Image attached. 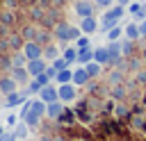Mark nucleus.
Listing matches in <instances>:
<instances>
[{
    "mask_svg": "<svg viewBox=\"0 0 146 141\" xmlns=\"http://www.w3.org/2000/svg\"><path fill=\"white\" fill-rule=\"evenodd\" d=\"M125 11H128V9H125L123 5H112V7L103 14V18H100V30H103V32H107L110 27L119 25V20L125 16Z\"/></svg>",
    "mask_w": 146,
    "mask_h": 141,
    "instance_id": "obj_1",
    "label": "nucleus"
},
{
    "mask_svg": "<svg viewBox=\"0 0 146 141\" xmlns=\"http://www.w3.org/2000/svg\"><path fill=\"white\" fill-rule=\"evenodd\" d=\"M57 91H59V100H62V102H73V100L78 98V86H75L73 82L59 84V86H57Z\"/></svg>",
    "mask_w": 146,
    "mask_h": 141,
    "instance_id": "obj_2",
    "label": "nucleus"
},
{
    "mask_svg": "<svg viewBox=\"0 0 146 141\" xmlns=\"http://www.w3.org/2000/svg\"><path fill=\"white\" fill-rule=\"evenodd\" d=\"M23 52H25L27 61H30V59H39V57H43V48H41V43H39V41H32V39L23 43Z\"/></svg>",
    "mask_w": 146,
    "mask_h": 141,
    "instance_id": "obj_3",
    "label": "nucleus"
},
{
    "mask_svg": "<svg viewBox=\"0 0 146 141\" xmlns=\"http://www.w3.org/2000/svg\"><path fill=\"white\" fill-rule=\"evenodd\" d=\"M73 9H75V14H78L80 18H84V16H94L96 2H94V0H78V2L73 5Z\"/></svg>",
    "mask_w": 146,
    "mask_h": 141,
    "instance_id": "obj_4",
    "label": "nucleus"
},
{
    "mask_svg": "<svg viewBox=\"0 0 146 141\" xmlns=\"http://www.w3.org/2000/svg\"><path fill=\"white\" fill-rule=\"evenodd\" d=\"M80 30H82L84 34L91 36L96 30H100V23H98L96 16H84V18H80Z\"/></svg>",
    "mask_w": 146,
    "mask_h": 141,
    "instance_id": "obj_5",
    "label": "nucleus"
},
{
    "mask_svg": "<svg viewBox=\"0 0 146 141\" xmlns=\"http://www.w3.org/2000/svg\"><path fill=\"white\" fill-rule=\"evenodd\" d=\"M25 68L30 70V75H32V77H36L39 73H43V70L48 68V64H46V59H43V57H39V59H30V61L25 64Z\"/></svg>",
    "mask_w": 146,
    "mask_h": 141,
    "instance_id": "obj_6",
    "label": "nucleus"
},
{
    "mask_svg": "<svg viewBox=\"0 0 146 141\" xmlns=\"http://www.w3.org/2000/svg\"><path fill=\"white\" fill-rule=\"evenodd\" d=\"M39 98H41L43 102H52V100H59V91H57L55 84L50 82V84H46V86L39 91Z\"/></svg>",
    "mask_w": 146,
    "mask_h": 141,
    "instance_id": "obj_7",
    "label": "nucleus"
},
{
    "mask_svg": "<svg viewBox=\"0 0 146 141\" xmlns=\"http://www.w3.org/2000/svg\"><path fill=\"white\" fill-rule=\"evenodd\" d=\"M71 27L73 25H68V23H57L55 25V39L57 41H73L71 39Z\"/></svg>",
    "mask_w": 146,
    "mask_h": 141,
    "instance_id": "obj_8",
    "label": "nucleus"
},
{
    "mask_svg": "<svg viewBox=\"0 0 146 141\" xmlns=\"http://www.w3.org/2000/svg\"><path fill=\"white\" fill-rule=\"evenodd\" d=\"M107 50H110V57H112L110 64H119L121 52H123V43H121V39H119V41H107Z\"/></svg>",
    "mask_w": 146,
    "mask_h": 141,
    "instance_id": "obj_9",
    "label": "nucleus"
},
{
    "mask_svg": "<svg viewBox=\"0 0 146 141\" xmlns=\"http://www.w3.org/2000/svg\"><path fill=\"white\" fill-rule=\"evenodd\" d=\"M11 77H14L18 84H27L32 75H30V70H27L25 66H14V68H11Z\"/></svg>",
    "mask_w": 146,
    "mask_h": 141,
    "instance_id": "obj_10",
    "label": "nucleus"
},
{
    "mask_svg": "<svg viewBox=\"0 0 146 141\" xmlns=\"http://www.w3.org/2000/svg\"><path fill=\"white\" fill-rule=\"evenodd\" d=\"M62 111H64V102H62V100L46 102V116H48V118H59Z\"/></svg>",
    "mask_w": 146,
    "mask_h": 141,
    "instance_id": "obj_11",
    "label": "nucleus"
},
{
    "mask_svg": "<svg viewBox=\"0 0 146 141\" xmlns=\"http://www.w3.org/2000/svg\"><path fill=\"white\" fill-rule=\"evenodd\" d=\"M89 80H91V77H89L87 68L80 64V68H75V70H73V84H75V86H84Z\"/></svg>",
    "mask_w": 146,
    "mask_h": 141,
    "instance_id": "obj_12",
    "label": "nucleus"
},
{
    "mask_svg": "<svg viewBox=\"0 0 146 141\" xmlns=\"http://www.w3.org/2000/svg\"><path fill=\"white\" fill-rule=\"evenodd\" d=\"M27 93L30 91H14V93H9L7 96V107H16V105H23L25 100H27Z\"/></svg>",
    "mask_w": 146,
    "mask_h": 141,
    "instance_id": "obj_13",
    "label": "nucleus"
},
{
    "mask_svg": "<svg viewBox=\"0 0 146 141\" xmlns=\"http://www.w3.org/2000/svg\"><path fill=\"white\" fill-rule=\"evenodd\" d=\"M16 89H18V82H16L14 77H0V93L9 96V93H14Z\"/></svg>",
    "mask_w": 146,
    "mask_h": 141,
    "instance_id": "obj_14",
    "label": "nucleus"
},
{
    "mask_svg": "<svg viewBox=\"0 0 146 141\" xmlns=\"http://www.w3.org/2000/svg\"><path fill=\"white\" fill-rule=\"evenodd\" d=\"M123 34H125L128 39H132V41H137V39L141 36V32H139V23H137V20H132V23H128V25L123 27Z\"/></svg>",
    "mask_w": 146,
    "mask_h": 141,
    "instance_id": "obj_15",
    "label": "nucleus"
},
{
    "mask_svg": "<svg viewBox=\"0 0 146 141\" xmlns=\"http://www.w3.org/2000/svg\"><path fill=\"white\" fill-rule=\"evenodd\" d=\"M94 59V50H91V45H87V48H78V64H89Z\"/></svg>",
    "mask_w": 146,
    "mask_h": 141,
    "instance_id": "obj_16",
    "label": "nucleus"
},
{
    "mask_svg": "<svg viewBox=\"0 0 146 141\" xmlns=\"http://www.w3.org/2000/svg\"><path fill=\"white\" fill-rule=\"evenodd\" d=\"M94 59H96L98 64H103V66H105V64H110V61H112V57H110L107 45H105V48H96V50H94Z\"/></svg>",
    "mask_w": 146,
    "mask_h": 141,
    "instance_id": "obj_17",
    "label": "nucleus"
},
{
    "mask_svg": "<svg viewBox=\"0 0 146 141\" xmlns=\"http://www.w3.org/2000/svg\"><path fill=\"white\" fill-rule=\"evenodd\" d=\"M55 82H57V84L73 82V70H71V66H68V68H62V70H57V77H55Z\"/></svg>",
    "mask_w": 146,
    "mask_h": 141,
    "instance_id": "obj_18",
    "label": "nucleus"
},
{
    "mask_svg": "<svg viewBox=\"0 0 146 141\" xmlns=\"http://www.w3.org/2000/svg\"><path fill=\"white\" fill-rule=\"evenodd\" d=\"M100 66H103V64H98L96 59H91L89 64H84V68H87V73H89V77H91V80H94V77H98V75L103 73V68H100Z\"/></svg>",
    "mask_w": 146,
    "mask_h": 141,
    "instance_id": "obj_19",
    "label": "nucleus"
},
{
    "mask_svg": "<svg viewBox=\"0 0 146 141\" xmlns=\"http://www.w3.org/2000/svg\"><path fill=\"white\" fill-rule=\"evenodd\" d=\"M57 57H59V48H57V45H52V43H48V45L43 48V59L52 61V59H57Z\"/></svg>",
    "mask_w": 146,
    "mask_h": 141,
    "instance_id": "obj_20",
    "label": "nucleus"
},
{
    "mask_svg": "<svg viewBox=\"0 0 146 141\" xmlns=\"http://www.w3.org/2000/svg\"><path fill=\"white\" fill-rule=\"evenodd\" d=\"M62 55H64V59H66L68 64H75V61H78V48H75V45H68L66 50H62Z\"/></svg>",
    "mask_w": 146,
    "mask_h": 141,
    "instance_id": "obj_21",
    "label": "nucleus"
},
{
    "mask_svg": "<svg viewBox=\"0 0 146 141\" xmlns=\"http://www.w3.org/2000/svg\"><path fill=\"white\" fill-rule=\"evenodd\" d=\"M121 34H123V27H121V25H114V27L107 30V41H119Z\"/></svg>",
    "mask_w": 146,
    "mask_h": 141,
    "instance_id": "obj_22",
    "label": "nucleus"
},
{
    "mask_svg": "<svg viewBox=\"0 0 146 141\" xmlns=\"http://www.w3.org/2000/svg\"><path fill=\"white\" fill-rule=\"evenodd\" d=\"M121 43H123V55H128V57H130V55H137V50H135V41H132V39L125 36V41H121Z\"/></svg>",
    "mask_w": 146,
    "mask_h": 141,
    "instance_id": "obj_23",
    "label": "nucleus"
},
{
    "mask_svg": "<svg viewBox=\"0 0 146 141\" xmlns=\"http://www.w3.org/2000/svg\"><path fill=\"white\" fill-rule=\"evenodd\" d=\"M27 64V57H25V52L21 50V52H16L14 57H11V66H25Z\"/></svg>",
    "mask_w": 146,
    "mask_h": 141,
    "instance_id": "obj_24",
    "label": "nucleus"
},
{
    "mask_svg": "<svg viewBox=\"0 0 146 141\" xmlns=\"http://www.w3.org/2000/svg\"><path fill=\"white\" fill-rule=\"evenodd\" d=\"M27 127H30V125H27L25 121H23V123H18V125L14 127V132H16V136H18V139H25V136H27Z\"/></svg>",
    "mask_w": 146,
    "mask_h": 141,
    "instance_id": "obj_25",
    "label": "nucleus"
},
{
    "mask_svg": "<svg viewBox=\"0 0 146 141\" xmlns=\"http://www.w3.org/2000/svg\"><path fill=\"white\" fill-rule=\"evenodd\" d=\"M125 9H128V14H132V18H135V16H137V14H139V11L144 9V7H141V2H137V0H132V2H130V5L125 7Z\"/></svg>",
    "mask_w": 146,
    "mask_h": 141,
    "instance_id": "obj_26",
    "label": "nucleus"
},
{
    "mask_svg": "<svg viewBox=\"0 0 146 141\" xmlns=\"http://www.w3.org/2000/svg\"><path fill=\"white\" fill-rule=\"evenodd\" d=\"M50 64H52V66H55L57 70H62V68H68V66H71V64H68V61L64 59V55H59V57H57V59H52Z\"/></svg>",
    "mask_w": 146,
    "mask_h": 141,
    "instance_id": "obj_27",
    "label": "nucleus"
},
{
    "mask_svg": "<svg viewBox=\"0 0 146 141\" xmlns=\"http://www.w3.org/2000/svg\"><path fill=\"white\" fill-rule=\"evenodd\" d=\"M41 89H43V86H41V82H39L36 77H32V80L27 82V91H30V93H39Z\"/></svg>",
    "mask_w": 146,
    "mask_h": 141,
    "instance_id": "obj_28",
    "label": "nucleus"
},
{
    "mask_svg": "<svg viewBox=\"0 0 146 141\" xmlns=\"http://www.w3.org/2000/svg\"><path fill=\"white\" fill-rule=\"evenodd\" d=\"M89 43H91V41H89V34H82V36H78V39L73 41V45H75V48H87Z\"/></svg>",
    "mask_w": 146,
    "mask_h": 141,
    "instance_id": "obj_29",
    "label": "nucleus"
},
{
    "mask_svg": "<svg viewBox=\"0 0 146 141\" xmlns=\"http://www.w3.org/2000/svg\"><path fill=\"white\" fill-rule=\"evenodd\" d=\"M114 114H116L119 118H125V116H128V107H125V105L121 102V105H116V109H114Z\"/></svg>",
    "mask_w": 146,
    "mask_h": 141,
    "instance_id": "obj_30",
    "label": "nucleus"
},
{
    "mask_svg": "<svg viewBox=\"0 0 146 141\" xmlns=\"http://www.w3.org/2000/svg\"><path fill=\"white\" fill-rule=\"evenodd\" d=\"M94 2H96V7H100V9H110L116 0H94Z\"/></svg>",
    "mask_w": 146,
    "mask_h": 141,
    "instance_id": "obj_31",
    "label": "nucleus"
},
{
    "mask_svg": "<svg viewBox=\"0 0 146 141\" xmlns=\"http://www.w3.org/2000/svg\"><path fill=\"white\" fill-rule=\"evenodd\" d=\"M23 34L27 36V41H30V39H32V41L36 39V30H34V27H25V32H23Z\"/></svg>",
    "mask_w": 146,
    "mask_h": 141,
    "instance_id": "obj_32",
    "label": "nucleus"
},
{
    "mask_svg": "<svg viewBox=\"0 0 146 141\" xmlns=\"http://www.w3.org/2000/svg\"><path fill=\"white\" fill-rule=\"evenodd\" d=\"M112 96H114V98H123V96H125V89H123V86H114V89H112Z\"/></svg>",
    "mask_w": 146,
    "mask_h": 141,
    "instance_id": "obj_33",
    "label": "nucleus"
},
{
    "mask_svg": "<svg viewBox=\"0 0 146 141\" xmlns=\"http://www.w3.org/2000/svg\"><path fill=\"white\" fill-rule=\"evenodd\" d=\"M18 136H16V132H5L2 136H0V141H16Z\"/></svg>",
    "mask_w": 146,
    "mask_h": 141,
    "instance_id": "obj_34",
    "label": "nucleus"
},
{
    "mask_svg": "<svg viewBox=\"0 0 146 141\" xmlns=\"http://www.w3.org/2000/svg\"><path fill=\"white\" fill-rule=\"evenodd\" d=\"M46 73H48V75H50V77H52V80H55V77H57V68H55V66H52V64H50V66H48V68H46Z\"/></svg>",
    "mask_w": 146,
    "mask_h": 141,
    "instance_id": "obj_35",
    "label": "nucleus"
},
{
    "mask_svg": "<svg viewBox=\"0 0 146 141\" xmlns=\"http://www.w3.org/2000/svg\"><path fill=\"white\" fill-rule=\"evenodd\" d=\"M110 82H112V84L121 82V73H119V70H114V73H112V77H110Z\"/></svg>",
    "mask_w": 146,
    "mask_h": 141,
    "instance_id": "obj_36",
    "label": "nucleus"
},
{
    "mask_svg": "<svg viewBox=\"0 0 146 141\" xmlns=\"http://www.w3.org/2000/svg\"><path fill=\"white\" fill-rule=\"evenodd\" d=\"M139 32H141V36H146V18L139 20Z\"/></svg>",
    "mask_w": 146,
    "mask_h": 141,
    "instance_id": "obj_37",
    "label": "nucleus"
},
{
    "mask_svg": "<svg viewBox=\"0 0 146 141\" xmlns=\"http://www.w3.org/2000/svg\"><path fill=\"white\" fill-rule=\"evenodd\" d=\"M21 43H23V41H21V36H11V45H14V48H18Z\"/></svg>",
    "mask_w": 146,
    "mask_h": 141,
    "instance_id": "obj_38",
    "label": "nucleus"
},
{
    "mask_svg": "<svg viewBox=\"0 0 146 141\" xmlns=\"http://www.w3.org/2000/svg\"><path fill=\"white\" fill-rule=\"evenodd\" d=\"M7 123H9V125H16V116L9 114V116H7Z\"/></svg>",
    "mask_w": 146,
    "mask_h": 141,
    "instance_id": "obj_39",
    "label": "nucleus"
},
{
    "mask_svg": "<svg viewBox=\"0 0 146 141\" xmlns=\"http://www.w3.org/2000/svg\"><path fill=\"white\" fill-rule=\"evenodd\" d=\"M130 2H132V0H116V5H123V7H128Z\"/></svg>",
    "mask_w": 146,
    "mask_h": 141,
    "instance_id": "obj_40",
    "label": "nucleus"
},
{
    "mask_svg": "<svg viewBox=\"0 0 146 141\" xmlns=\"http://www.w3.org/2000/svg\"><path fill=\"white\" fill-rule=\"evenodd\" d=\"M5 132H7V130H5V127H2V125H0V136H2V134H5Z\"/></svg>",
    "mask_w": 146,
    "mask_h": 141,
    "instance_id": "obj_41",
    "label": "nucleus"
},
{
    "mask_svg": "<svg viewBox=\"0 0 146 141\" xmlns=\"http://www.w3.org/2000/svg\"><path fill=\"white\" fill-rule=\"evenodd\" d=\"M16 141H23V139H16Z\"/></svg>",
    "mask_w": 146,
    "mask_h": 141,
    "instance_id": "obj_42",
    "label": "nucleus"
}]
</instances>
